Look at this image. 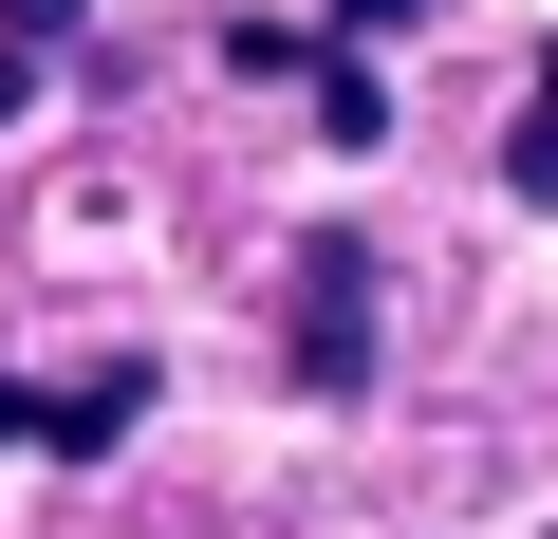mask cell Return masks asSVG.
<instances>
[{
  "instance_id": "1",
  "label": "cell",
  "mask_w": 558,
  "mask_h": 539,
  "mask_svg": "<svg viewBox=\"0 0 558 539\" xmlns=\"http://www.w3.org/2000/svg\"><path fill=\"white\" fill-rule=\"evenodd\" d=\"M299 372H317V391H354V372H373V260H354V242H317V260H299Z\"/></svg>"
},
{
  "instance_id": "2",
  "label": "cell",
  "mask_w": 558,
  "mask_h": 539,
  "mask_svg": "<svg viewBox=\"0 0 558 539\" xmlns=\"http://www.w3.org/2000/svg\"><path fill=\"white\" fill-rule=\"evenodd\" d=\"M131 409H149V372H131V354H112V372H75V391H20V372H0V446H112Z\"/></svg>"
},
{
  "instance_id": "3",
  "label": "cell",
  "mask_w": 558,
  "mask_h": 539,
  "mask_svg": "<svg viewBox=\"0 0 558 539\" xmlns=\"http://www.w3.org/2000/svg\"><path fill=\"white\" fill-rule=\"evenodd\" d=\"M57 38H75V0H0V112L38 94V57H57Z\"/></svg>"
},
{
  "instance_id": "4",
  "label": "cell",
  "mask_w": 558,
  "mask_h": 539,
  "mask_svg": "<svg viewBox=\"0 0 558 539\" xmlns=\"http://www.w3.org/2000/svg\"><path fill=\"white\" fill-rule=\"evenodd\" d=\"M502 168H521V205H558V57H539V112H521V149H502Z\"/></svg>"
}]
</instances>
